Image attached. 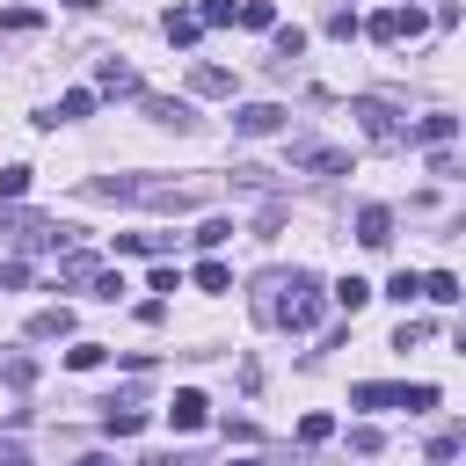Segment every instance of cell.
<instances>
[{
  "mask_svg": "<svg viewBox=\"0 0 466 466\" xmlns=\"http://www.w3.org/2000/svg\"><path fill=\"white\" fill-rule=\"evenodd\" d=\"M277 291H284V299H269V313H262V320H277V328H291V335H306V328H320V313H328V299H320V284H313L306 269H291V277H277Z\"/></svg>",
  "mask_w": 466,
  "mask_h": 466,
  "instance_id": "cell-1",
  "label": "cell"
},
{
  "mask_svg": "<svg viewBox=\"0 0 466 466\" xmlns=\"http://www.w3.org/2000/svg\"><path fill=\"white\" fill-rule=\"evenodd\" d=\"M364 29H371V44H400V36H422V29H430V15L400 0V7H386V15H371Z\"/></svg>",
  "mask_w": 466,
  "mask_h": 466,
  "instance_id": "cell-2",
  "label": "cell"
},
{
  "mask_svg": "<svg viewBox=\"0 0 466 466\" xmlns=\"http://www.w3.org/2000/svg\"><path fill=\"white\" fill-rule=\"evenodd\" d=\"M350 116H364V138H371V146H408V124H400L386 102L364 95V102H350Z\"/></svg>",
  "mask_w": 466,
  "mask_h": 466,
  "instance_id": "cell-3",
  "label": "cell"
},
{
  "mask_svg": "<svg viewBox=\"0 0 466 466\" xmlns=\"http://www.w3.org/2000/svg\"><path fill=\"white\" fill-rule=\"evenodd\" d=\"M291 167L299 175H350V153L342 146H320V138H291Z\"/></svg>",
  "mask_w": 466,
  "mask_h": 466,
  "instance_id": "cell-4",
  "label": "cell"
},
{
  "mask_svg": "<svg viewBox=\"0 0 466 466\" xmlns=\"http://www.w3.org/2000/svg\"><path fill=\"white\" fill-rule=\"evenodd\" d=\"M233 131L240 138H269V131H284V109L277 102H248V109H233Z\"/></svg>",
  "mask_w": 466,
  "mask_h": 466,
  "instance_id": "cell-5",
  "label": "cell"
},
{
  "mask_svg": "<svg viewBox=\"0 0 466 466\" xmlns=\"http://www.w3.org/2000/svg\"><path fill=\"white\" fill-rule=\"evenodd\" d=\"M167 422H175V430H204V422H211V400H204L197 386H182V393L167 400Z\"/></svg>",
  "mask_w": 466,
  "mask_h": 466,
  "instance_id": "cell-6",
  "label": "cell"
},
{
  "mask_svg": "<svg viewBox=\"0 0 466 466\" xmlns=\"http://www.w3.org/2000/svg\"><path fill=\"white\" fill-rule=\"evenodd\" d=\"M138 102H146V116H153V124H167V131H189V124H197V109H189V102H167V95H146V87H138Z\"/></svg>",
  "mask_w": 466,
  "mask_h": 466,
  "instance_id": "cell-7",
  "label": "cell"
},
{
  "mask_svg": "<svg viewBox=\"0 0 466 466\" xmlns=\"http://www.w3.org/2000/svg\"><path fill=\"white\" fill-rule=\"evenodd\" d=\"M87 109H95V95H87V87H73V95H58V109H44L36 124H44V131H58V124H80Z\"/></svg>",
  "mask_w": 466,
  "mask_h": 466,
  "instance_id": "cell-8",
  "label": "cell"
},
{
  "mask_svg": "<svg viewBox=\"0 0 466 466\" xmlns=\"http://www.w3.org/2000/svg\"><path fill=\"white\" fill-rule=\"evenodd\" d=\"M357 240H364V248H386V240H393V211H386V204H364V211H357Z\"/></svg>",
  "mask_w": 466,
  "mask_h": 466,
  "instance_id": "cell-9",
  "label": "cell"
},
{
  "mask_svg": "<svg viewBox=\"0 0 466 466\" xmlns=\"http://www.w3.org/2000/svg\"><path fill=\"white\" fill-rule=\"evenodd\" d=\"M58 335H73V306H44V313H29V342H58Z\"/></svg>",
  "mask_w": 466,
  "mask_h": 466,
  "instance_id": "cell-10",
  "label": "cell"
},
{
  "mask_svg": "<svg viewBox=\"0 0 466 466\" xmlns=\"http://www.w3.org/2000/svg\"><path fill=\"white\" fill-rule=\"evenodd\" d=\"M102 430H109V437H138V430H146V408H131V400H102Z\"/></svg>",
  "mask_w": 466,
  "mask_h": 466,
  "instance_id": "cell-11",
  "label": "cell"
},
{
  "mask_svg": "<svg viewBox=\"0 0 466 466\" xmlns=\"http://www.w3.org/2000/svg\"><path fill=\"white\" fill-rule=\"evenodd\" d=\"M160 36H167V44H182V51H189V44H197V36H204V22H197V15H189V7H167V15H160Z\"/></svg>",
  "mask_w": 466,
  "mask_h": 466,
  "instance_id": "cell-12",
  "label": "cell"
},
{
  "mask_svg": "<svg viewBox=\"0 0 466 466\" xmlns=\"http://www.w3.org/2000/svg\"><path fill=\"white\" fill-rule=\"evenodd\" d=\"M240 80L226 73V66H189V95H233Z\"/></svg>",
  "mask_w": 466,
  "mask_h": 466,
  "instance_id": "cell-13",
  "label": "cell"
},
{
  "mask_svg": "<svg viewBox=\"0 0 466 466\" xmlns=\"http://www.w3.org/2000/svg\"><path fill=\"white\" fill-rule=\"evenodd\" d=\"M350 408H400V386H386V379H364V386H350Z\"/></svg>",
  "mask_w": 466,
  "mask_h": 466,
  "instance_id": "cell-14",
  "label": "cell"
},
{
  "mask_svg": "<svg viewBox=\"0 0 466 466\" xmlns=\"http://www.w3.org/2000/svg\"><path fill=\"white\" fill-rule=\"evenodd\" d=\"M95 80H102V95H138V73H131L124 58H102V73H95Z\"/></svg>",
  "mask_w": 466,
  "mask_h": 466,
  "instance_id": "cell-15",
  "label": "cell"
},
{
  "mask_svg": "<svg viewBox=\"0 0 466 466\" xmlns=\"http://www.w3.org/2000/svg\"><path fill=\"white\" fill-rule=\"evenodd\" d=\"M408 138L415 146H444V138H459V116H422V124H408Z\"/></svg>",
  "mask_w": 466,
  "mask_h": 466,
  "instance_id": "cell-16",
  "label": "cell"
},
{
  "mask_svg": "<svg viewBox=\"0 0 466 466\" xmlns=\"http://www.w3.org/2000/svg\"><path fill=\"white\" fill-rule=\"evenodd\" d=\"M95 269H102V262H95L87 248H73V255L58 262V284H95Z\"/></svg>",
  "mask_w": 466,
  "mask_h": 466,
  "instance_id": "cell-17",
  "label": "cell"
},
{
  "mask_svg": "<svg viewBox=\"0 0 466 466\" xmlns=\"http://www.w3.org/2000/svg\"><path fill=\"white\" fill-rule=\"evenodd\" d=\"M422 299L451 306V299H466V291H459V277H451V269H430V277H422Z\"/></svg>",
  "mask_w": 466,
  "mask_h": 466,
  "instance_id": "cell-18",
  "label": "cell"
},
{
  "mask_svg": "<svg viewBox=\"0 0 466 466\" xmlns=\"http://www.w3.org/2000/svg\"><path fill=\"white\" fill-rule=\"evenodd\" d=\"M197 291H211V299L233 291V269H226V262H197Z\"/></svg>",
  "mask_w": 466,
  "mask_h": 466,
  "instance_id": "cell-19",
  "label": "cell"
},
{
  "mask_svg": "<svg viewBox=\"0 0 466 466\" xmlns=\"http://www.w3.org/2000/svg\"><path fill=\"white\" fill-rule=\"evenodd\" d=\"M328 437H335V415H328V408H313V415L299 422V444H328Z\"/></svg>",
  "mask_w": 466,
  "mask_h": 466,
  "instance_id": "cell-20",
  "label": "cell"
},
{
  "mask_svg": "<svg viewBox=\"0 0 466 466\" xmlns=\"http://www.w3.org/2000/svg\"><path fill=\"white\" fill-rule=\"evenodd\" d=\"M29 175H36V167L7 160V167H0V197H7V204H15V197H29Z\"/></svg>",
  "mask_w": 466,
  "mask_h": 466,
  "instance_id": "cell-21",
  "label": "cell"
},
{
  "mask_svg": "<svg viewBox=\"0 0 466 466\" xmlns=\"http://www.w3.org/2000/svg\"><path fill=\"white\" fill-rule=\"evenodd\" d=\"M233 22H248V29H277V7H269V0H240Z\"/></svg>",
  "mask_w": 466,
  "mask_h": 466,
  "instance_id": "cell-22",
  "label": "cell"
},
{
  "mask_svg": "<svg viewBox=\"0 0 466 466\" xmlns=\"http://www.w3.org/2000/svg\"><path fill=\"white\" fill-rule=\"evenodd\" d=\"M386 299H400V306L422 299V277H415V269H393V277H386Z\"/></svg>",
  "mask_w": 466,
  "mask_h": 466,
  "instance_id": "cell-23",
  "label": "cell"
},
{
  "mask_svg": "<svg viewBox=\"0 0 466 466\" xmlns=\"http://www.w3.org/2000/svg\"><path fill=\"white\" fill-rule=\"evenodd\" d=\"M102 357H109V350H102V342H73V350H66V371H95V364H102Z\"/></svg>",
  "mask_w": 466,
  "mask_h": 466,
  "instance_id": "cell-24",
  "label": "cell"
},
{
  "mask_svg": "<svg viewBox=\"0 0 466 466\" xmlns=\"http://www.w3.org/2000/svg\"><path fill=\"white\" fill-rule=\"evenodd\" d=\"M233 15H240V7H233V0H204V7H197V22H204V29H226V22H233Z\"/></svg>",
  "mask_w": 466,
  "mask_h": 466,
  "instance_id": "cell-25",
  "label": "cell"
},
{
  "mask_svg": "<svg viewBox=\"0 0 466 466\" xmlns=\"http://www.w3.org/2000/svg\"><path fill=\"white\" fill-rule=\"evenodd\" d=\"M357 29H364V22H357V7H328V36H342V44H350Z\"/></svg>",
  "mask_w": 466,
  "mask_h": 466,
  "instance_id": "cell-26",
  "label": "cell"
},
{
  "mask_svg": "<svg viewBox=\"0 0 466 466\" xmlns=\"http://www.w3.org/2000/svg\"><path fill=\"white\" fill-rule=\"evenodd\" d=\"M226 240H233V218H204L197 226V248H226Z\"/></svg>",
  "mask_w": 466,
  "mask_h": 466,
  "instance_id": "cell-27",
  "label": "cell"
},
{
  "mask_svg": "<svg viewBox=\"0 0 466 466\" xmlns=\"http://www.w3.org/2000/svg\"><path fill=\"white\" fill-rule=\"evenodd\" d=\"M364 299H371V284H364V277H342V284H335V306H350V313H357Z\"/></svg>",
  "mask_w": 466,
  "mask_h": 466,
  "instance_id": "cell-28",
  "label": "cell"
},
{
  "mask_svg": "<svg viewBox=\"0 0 466 466\" xmlns=\"http://www.w3.org/2000/svg\"><path fill=\"white\" fill-rule=\"evenodd\" d=\"M0 29H22V36H29V29H44V15H36V7H7Z\"/></svg>",
  "mask_w": 466,
  "mask_h": 466,
  "instance_id": "cell-29",
  "label": "cell"
},
{
  "mask_svg": "<svg viewBox=\"0 0 466 466\" xmlns=\"http://www.w3.org/2000/svg\"><path fill=\"white\" fill-rule=\"evenodd\" d=\"M87 291H95V299H109V306H116V299H124V277H116V269H95V284H87Z\"/></svg>",
  "mask_w": 466,
  "mask_h": 466,
  "instance_id": "cell-30",
  "label": "cell"
},
{
  "mask_svg": "<svg viewBox=\"0 0 466 466\" xmlns=\"http://www.w3.org/2000/svg\"><path fill=\"white\" fill-rule=\"evenodd\" d=\"M0 371H7V386H29V379H36V357H22V350H15Z\"/></svg>",
  "mask_w": 466,
  "mask_h": 466,
  "instance_id": "cell-31",
  "label": "cell"
},
{
  "mask_svg": "<svg viewBox=\"0 0 466 466\" xmlns=\"http://www.w3.org/2000/svg\"><path fill=\"white\" fill-rule=\"evenodd\" d=\"M400 408H408V415H422V408H437V386H400Z\"/></svg>",
  "mask_w": 466,
  "mask_h": 466,
  "instance_id": "cell-32",
  "label": "cell"
},
{
  "mask_svg": "<svg viewBox=\"0 0 466 466\" xmlns=\"http://www.w3.org/2000/svg\"><path fill=\"white\" fill-rule=\"evenodd\" d=\"M153 291H182V269L175 262H153Z\"/></svg>",
  "mask_w": 466,
  "mask_h": 466,
  "instance_id": "cell-33",
  "label": "cell"
},
{
  "mask_svg": "<svg viewBox=\"0 0 466 466\" xmlns=\"http://www.w3.org/2000/svg\"><path fill=\"white\" fill-rule=\"evenodd\" d=\"M422 335H430V328H422V320H400V328H393V350H415V342H422Z\"/></svg>",
  "mask_w": 466,
  "mask_h": 466,
  "instance_id": "cell-34",
  "label": "cell"
},
{
  "mask_svg": "<svg viewBox=\"0 0 466 466\" xmlns=\"http://www.w3.org/2000/svg\"><path fill=\"white\" fill-rule=\"evenodd\" d=\"M73 466H109V459H102V451H87V459H73Z\"/></svg>",
  "mask_w": 466,
  "mask_h": 466,
  "instance_id": "cell-35",
  "label": "cell"
},
{
  "mask_svg": "<svg viewBox=\"0 0 466 466\" xmlns=\"http://www.w3.org/2000/svg\"><path fill=\"white\" fill-rule=\"evenodd\" d=\"M66 7H80V15H87V7H102V0H66Z\"/></svg>",
  "mask_w": 466,
  "mask_h": 466,
  "instance_id": "cell-36",
  "label": "cell"
},
{
  "mask_svg": "<svg viewBox=\"0 0 466 466\" xmlns=\"http://www.w3.org/2000/svg\"><path fill=\"white\" fill-rule=\"evenodd\" d=\"M233 466H262V459H233Z\"/></svg>",
  "mask_w": 466,
  "mask_h": 466,
  "instance_id": "cell-37",
  "label": "cell"
}]
</instances>
